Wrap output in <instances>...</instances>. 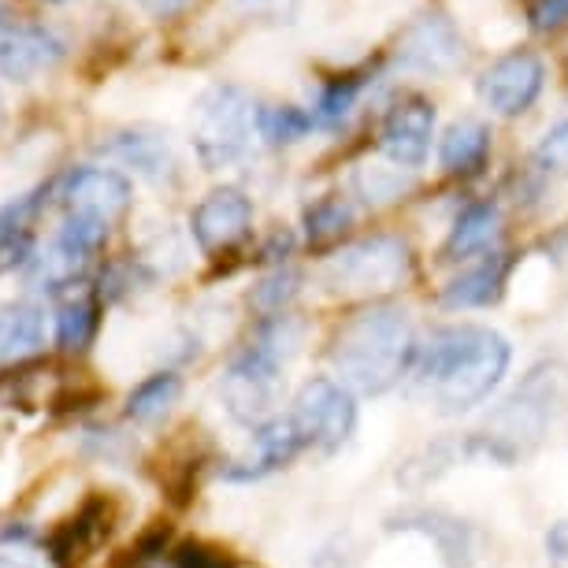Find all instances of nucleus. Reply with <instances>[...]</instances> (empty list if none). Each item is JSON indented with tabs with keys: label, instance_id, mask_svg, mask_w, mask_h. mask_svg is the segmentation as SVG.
<instances>
[{
	"label": "nucleus",
	"instance_id": "nucleus-13",
	"mask_svg": "<svg viewBox=\"0 0 568 568\" xmlns=\"http://www.w3.org/2000/svg\"><path fill=\"white\" fill-rule=\"evenodd\" d=\"M297 454H305V443L297 435V427L291 416H272V420L256 424L253 432V449L242 460L223 471L234 484H253V479H264L272 471L286 468Z\"/></svg>",
	"mask_w": 568,
	"mask_h": 568
},
{
	"label": "nucleus",
	"instance_id": "nucleus-33",
	"mask_svg": "<svg viewBox=\"0 0 568 568\" xmlns=\"http://www.w3.org/2000/svg\"><path fill=\"white\" fill-rule=\"evenodd\" d=\"M0 568H34L27 561V557H19V554H0Z\"/></svg>",
	"mask_w": 568,
	"mask_h": 568
},
{
	"label": "nucleus",
	"instance_id": "nucleus-14",
	"mask_svg": "<svg viewBox=\"0 0 568 568\" xmlns=\"http://www.w3.org/2000/svg\"><path fill=\"white\" fill-rule=\"evenodd\" d=\"M63 60V41L45 27L0 30V74L12 82H30Z\"/></svg>",
	"mask_w": 568,
	"mask_h": 568
},
{
	"label": "nucleus",
	"instance_id": "nucleus-1",
	"mask_svg": "<svg viewBox=\"0 0 568 568\" xmlns=\"http://www.w3.org/2000/svg\"><path fill=\"white\" fill-rule=\"evenodd\" d=\"M513 349L506 335L484 324L438 327L413 353V390L443 416H460L484 405L506 379Z\"/></svg>",
	"mask_w": 568,
	"mask_h": 568
},
{
	"label": "nucleus",
	"instance_id": "nucleus-31",
	"mask_svg": "<svg viewBox=\"0 0 568 568\" xmlns=\"http://www.w3.org/2000/svg\"><path fill=\"white\" fill-rule=\"evenodd\" d=\"M190 4H194V0H138V8L153 19H175L186 12Z\"/></svg>",
	"mask_w": 568,
	"mask_h": 568
},
{
	"label": "nucleus",
	"instance_id": "nucleus-35",
	"mask_svg": "<svg viewBox=\"0 0 568 568\" xmlns=\"http://www.w3.org/2000/svg\"><path fill=\"white\" fill-rule=\"evenodd\" d=\"M52 4H63V0H52Z\"/></svg>",
	"mask_w": 568,
	"mask_h": 568
},
{
	"label": "nucleus",
	"instance_id": "nucleus-7",
	"mask_svg": "<svg viewBox=\"0 0 568 568\" xmlns=\"http://www.w3.org/2000/svg\"><path fill=\"white\" fill-rule=\"evenodd\" d=\"M542 85H546L542 57L531 49H517V52H509V57L495 60L484 74H479L476 93L495 115L513 120V115H524L535 101H539Z\"/></svg>",
	"mask_w": 568,
	"mask_h": 568
},
{
	"label": "nucleus",
	"instance_id": "nucleus-10",
	"mask_svg": "<svg viewBox=\"0 0 568 568\" xmlns=\"http://www.w3.org/2000/svg\"><path fill=\"white\" fill-rule=\"evenodd\" d=\"M190 231H194V242L201 253L216 256L234 250L245 234L253 231V201L242 194V190H212V194L201 201L190 216Z\"/></svg>",
	"mask_w": 568,
	"mask_h": 568
},
{
	"label": "nucleus",
	"instance_id": "nucleus-29",
	"mask_svg": "<svg viewBox=\"0 0 568 568\" xmlns=\"http://www.w3.org/2000/svg\"><path fill=\"white\" fill-rule=\"evenodd\" d=\"M528 23L535 34H554V30L568 27V0H535Z\"/></svg>",
	"mask_w": 568,
	"mask_h": 568
},
{
	"label": "nucleus",
	"instance_id": "nucleus-30",
	"mask_svg": "<svg viewBox=\"0 0 568 568\" xmlns=\"http://www.w3.org/2000/svg\"><path fill=\"white\" fill-rule=\"evenodd\" d=\"M357 186L364 190V197L368 201H390V197H398L402 194V175H394L387 182V171H379V168H372V171H361L357 175Z\"/></svg>",
	"mask_w": 568,
	"mask_h": 568
},
{
	"label": "nucleus",
	"instance_id": "nucleus-34",
	"mask_svg": "<svg viewBox=\"0 0 568 568\" xmlns=\"http://www.w3.org/2000/svg\"><path fill=\"white\" fill-rule=\"evenodd\" d=\"M4 120H8V112H4V98H0V131H4Z\"/></svg>",
	"mask_w": 568,
	"mask_h": 568
},
{
	"label": "nucleus",
	"instance_id": "nucleus-28",
	"mask_svg": "<svg viewBox=\"0 0 568 568\" xmlns=\"http://www.w3.org/2000/svg\"><path fill=\"white\" fill-rule=\"evenodd\" d=\"M297 4L302 0H231V8L245 19H261V23H294Z\"/></svg>",
	"mask_w": 568,
	"mask_h": 568
},
{
	"label": "nucleus",
	"instance_id": "nucleus-27",
	"mask_svg": "<svg viewBox=\"0 0 568 568\" xmlns=\"http://www.w3.org/2000/svg\"><path fill=\"white\" fill-rule=\"evenodd\" d=\"M535 168L546 175H568V120L542 134V142L535 145Z\"/></svg>",
	"mask_w": 568,
	"mask_h": 568
},
{
	"label": "nucleus",
	"instance_id": "nucleus-24",
	"mask_svg": "<svg viewBox=\"0 0 568 568\" xmlns=\"http://www.w3.org/2000/svg\"><path fill=\"white\" fill-rule=\"evenodd\" d=\"M353 223V209L346 205L342 197H324L316 201L313 209L305 212V234H308V245H316V250H324V245L338 242L342 234L349 231Z\"/></svg>",
	"mask_w": 568,
	"mask_h": 568
},
{
	"label": "nucleus",
	"instance_id": "nucleus-9",
	"mask_svg": "<svg viewBox=\"0 0 568 568\" xmlns=\"http://www.w3.org/2000/svg\"><path fill=\"white\" fill-rule=\"evenodd\" d=\"M435 138V104L427 98H402L379 126V149L398 171L424 168Z\"/></svg>",
	"mask_w": 568,
	"mask_h": 568
},
{
	"label": "nucleus",
	"instance_id": "nucleus-25",
	"mask_svg": "<svg viewBox=\"0 0 568 568\" xmlns=\"http://www.w3.org/2000/svg\"><path fill=\"white\" fill-rule=\"evenodd\" d=\"M361 90H364V74H342V79L327 82L316 101V109H313L316 126H338L349 115L353 101L361 98Z\"/></svg>",
	"mask_w": 568,
	"mask_h": 568
},
{
	"label": "nucleus",
	"instance_id": "nucleus-8",
	"mask_svg": "<svg viewBox=\"0 0 568 568\" xmlns=\"http://www.w3.org/2000/svg\"><path fill=\"white\" fill-rule=\"evenodd\" d=\"M394 57H398L405 71L443 79V74H454L465 63V38H460V30L454 27L449 16L427 12L416 23H409Z\"/></svg>",
	"mask_w": 568,
	"mask_h": 568
},
{
	"label": "nucleus",
	"instance_id": "nucleus-19",
	"mask_svg": "<svg viewBox=\"0 0 568 568\" xmlns=\"http://www.w3.org/2000/svg\"><path fill=\"white\" fill-rule=\"evenodd\" d=\"M104 153L115 156L120 164L134 168L145 179H164L171 171V149L153 131H123L112 134V142H104Z\"/></svg>",
	"mask_w": 568,
	"mask_h": 568
},
{
	"label": "nucleus",
	"instance_id": "nucleus-15",
	"mask_svg": "<svg viewBox=\"0 0 568 568\" xmlns=\"http://www.w3.org/2000/svg\"><path fill=\"white\" fill-rule=\"evenodd\" d=\"M513 253H487L479 264H471L468 272L449 278L438 294V302L446 308H490L501 302L513 275Z\"/></svg>",
	"mask_w": 568,
	"mask_h": 568
},
{
	"label": "nucleus",
	"instance_id": "nucleus-2",
	"mask_svg": "<svg viewBox=\"0 0 568 568\" xmlns=\"http://www.w3.org/2000/svg\"><path fill=\"white\" fill-rule=\"evenodd\" d=\"M416 353L413 324L405 308L372 305L349 316L331 342L335 379L349 394H387L409 375Z\"/></svg>",
	"mask_w": 568,
	"mask_h": 568
},
{
	"label": "nucleus",
	"instance_id": "nucleus-16",
	"mask_svg": "<svg viewBox=\"0 0 568 568\" xmlns=\"http://www.w3.org/2000/svg\"><path fill=\"white\" fill-rule=\"evenodd\" d=\"M498 231H501L498 205H490V201H476V205H468L454 220V227H449L446 242H443V261L460 264V261H471V256H487L490 250H495Z\"/></svg>",
	"mask_w": 568,
	"mask_h": 568
},
{
	"label": "nucleus",
	"instance_id": "nucleus-11",
	"mask_svg": "<svg viewBox=\"0 0 568 568\" xmlns=\"http://www.w3.org/2000/svg\"><path fill=\"white\" fill-rule=\"evenodd\" d=\"M63 205L74 216L112 223L131 209V179L115 168H82L63 186Z\"/></svg>",
	"mask_w": 568,
	"mask_h": 568
},
{
	"label": "nucleus",
	"instance_id": "nucleus-17",
	"mask_svg": "<svg viewBox=\"0 0 568 568\" xmlns=\"http://www.w3.org/2000/svg\"><path fill=\"white\" fill-rule=\"evenodd\" d=\"M490 160V126L479 120H457L438 142V168L454 179H471Z\"/></svg>",
	"mask_w": 568,
	"mask_h": 568
},
{
	"label": "nucleus",
	"instance_id": "nucleus-22",
	"mask_svg": "<svg viewBox=\"0 0 568 568\" xmlns=\"http://www.w3.org/2000/svg\"><path fill=\"white\" fill-rule=\"evenodd\" d=\"M27 267H30V283H34L38 291L57 294V291H63V286L79 283V278L85 275V267H90V261L79 253H71L68 245H60L57 239H52L49 250L41 256H34Z\"/></svg>",
	"mask_w": 568,
	"mask_h": 568
},
{
	"label": "nucleus",
	"instance_id": "nucleus-12",
	"mask_svg": "<svg viewBox=\"0 0 568 568\" xmlns=\"http://www.w3.org/2000/svg\"><path fill=\"white\" fill-rule=\"evenodd\" d=\"M387 531H409L424 535L427 542H435L438 557L446 568H471L476 565V531L468 520L449 517L443 509H405L394 513L387 520Z\"/></svg>",
	"mask_w": 568,
	"mask_h": 568
},
{
	"label": "nucleus",
	"instance_id": "nucleus-23",
	"mask_svg": "<svg viewBox=\"0 0 568 568\" xmlns=\"http://www.w3.org/2000/svg\"><path fill=\"white\" fill-rule=\"evenodd\" d=\"M313 126H316L313 112L297 109V104H275V109H261V112H256V134H261L267 145L302 142V138L313 131Z\"/></svg>",
	"mask_w": 568,
	"mask_h": 568
},
{
	"label": "nucleus",
	"instance_id": "nucleus-32",
	"mask_svg": "<svg viewBox=\"0 0 568 568\" xmlns=\"http://www.w3.org/2000/svg\"><path fill=\"white\" fill-rule=\"evenodd\" d=\"M179 568H231L223 557L201 550V546H190V550L179 554Z\"/></svg>",
	"mask_w": 568,
	"mask_h": 568
},
{
	"label": "nucleus",
	"instance_id": "nucleus-21",
	"mask_svg": "<svg viewBox=\"0 0 568 568\" xmlns=\"http://www.w3.org/2000/svg\"><path fill=\"white\" fill-rule=\"evenodd\" d=\"M179 394H182L179 375L156 372L131 390V398H126V416H131L134 424H156L160 416L171 413V405L179 402Z\"/></svg>",
	"mask_w": 568,
	"mask_h": 568
},
{
	"label": "nucleus",
	"instance_id": "nucleus-5",
	"mask_svg": "<svg viewBox=\"0 0 568 568\" xmlns=\"http://www.w3.org/2000/svg\"><path fill=\"white\" fill-rule=\"evenodd\" d=\"M256 104L239 85H212L194 109V153L209 171L231 168L256 134Z\"/></svg>",
	"mask_w": 568,
	"mask_h": 568
},
{
	"label": "nucleus",
	"instance_id": "nucleus-4",
	"mask_svg": "<svg viewBox=\"0 0 568 568\" xmlns=\"http://www.w3.org/2000/svg\"><path fill=\"white\" fill-rule=\"evenodd\" d=\"M413 278V250L402 239L375 234L353 242L324 264V286L342 297H372L402 291Z\"/></svg>",
	"mask_w": 568,
	"mask_h": 568
},
{
	"label": "nucleus",
	"instance_id": "nucleus-3",
	"mask_svg": "<svg viewBox=\"0 0 568 568\" xmlns=\"http://www.w3.org/2000/svg\"><path fill=\"white\" fill-rule=\"evenodd\" d=\"M302 346V324L294 316L278 313L264 316L261 331L250 338L239 357L223 372V402L234 420L242 424H264L272 420V409L283 394V372L291 357Z\"/></svg>",
	"mask_w": 568,
	"mask_h": 568
},
{
	"label": "nucleus",
	"instance_id": "nucleus-20",
	"mask_svg": "<svg viewBox=\"0 0 568 568\" xmlns=\"http://www.w3.org/2000/svg\"><path fill=\"white\" fill-rule=\"evenodd\" d=\"M101 327V305L93 294H74L57 313V342L63 353H82L93 346Z\"/></svg>",
	"mask_w": 568,
	"mask_h": 568
},
{
	"label": "nucleus",
	"instance_id": "nucleus-6",
	"mask_svg": "<svg viewBox=\"0 0 568 568\" xmlns=\"http://www.w3.org/2000/svg\"><path fill=\"white\" fill-rule=\"evenodd\" d=\"M286 416L294 420L305 449L335 454V449L346 446V438L357 427V394H349L331 375H316L297 390L294 409Z\"/></svg>",
	"mask_w": 568,
	"mask_h": 568
},
{
	"label": "nucleus",
	"instance_id": "nucleus-26",
	"mask_svg": "<svg viewBox=\"0 0 568 568\" xmlns=\"http://www.w3.org/2000/svg\"><path fill=\"white\" fill-rule=\"evenodd\" d=\"M297 283H302V278H297V272H283V267H278L275 275H267L264 283L253 291V305L261 308L264 316L286 313V305H291L294 297H297Z\"/></svg>",
	"mask_w": 568,
	"mask_h": 568
},
{
	"label": "nucleus",
	"instance_id": "nucleus-18",
	"mask_svg": "<svg viewBox=\"0 0 568 568\" xmlns=\"http://www.w3.org/2000/svg\"><path fill=\"white\" fill-rule=\"evenodd\" d=\"M45 346V313L34 302L0 305V361H27Z\"/></svg>",
	"mask_w": 568,
	"mask_h": 568
}]
</instances>
